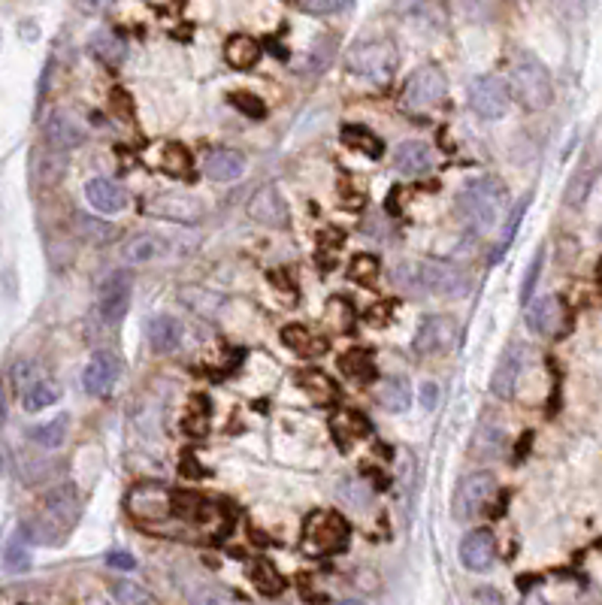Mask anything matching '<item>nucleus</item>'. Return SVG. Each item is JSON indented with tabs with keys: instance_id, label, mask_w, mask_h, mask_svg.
<instances>
[{
	"instance_id": "nucleus-33",
	"label": "nucleus",
	"mask_w": 602,
	"mask_h": 605,
	"mask_svg": "<svg viewBox=\"0 0 602 605\" xmlns=\"http://www.w3.org/2000/svg\"><path fill=\"white\" fill-rule=\"evenodd\" d=\"M297 385L318 403H333L336 400V381L321 370H303L297 373Z\"/></svg>"
},
{
	"instance_id": "nucleus-10",
	"label": "nucleus",
	"mask_w": 602,
	"mask_h": 605,
	"mask_svg": "<svg viewBox=\"0 0 602 605\" xmlns=\"http://www.w3.org/2000/svg\"><path fill=\"white\" fill-rule=\"evenodd\" d=\"M457 342V321L448 318V315H430V318L421 321L415 334V351L421 358H439V354H448Z\"/></svg>"
},
{
	"instance_id": "nucleus-52",
	"label": "nucleus",
	"mask_w": 602,
	"mask_h": 605,
	"mask_svg": "<svg viewBox=\"0 0 602 605\" xmlns=\"http://www.w3.org/2000/svg\"><path fill=\"white\" fill-rule=\"evenodd\" d=\"M185 460H188V463H194V457L185 454ZM182 472H185V475H191V478H194V475H203V469H200V467H182Z\"/></svg>"
},
{
	"instance_id": "nucleus-26",
	"label": "nucleus",
	"mask_w": 602,
	"mask_h": 605,
	"mask_svg": "<svg viewBox=\"0 0 602 605\" xmlns=\"http://www.w3.org/2000/svg\"><path fill=\"white\" fill-rule=\"evenodd\" d=\"M340 366L348 379L361 381V385L376 379V358H372L370 349H348L340 358Z\"/></svg>"
},
{
	"instance_id": "nucleus-43",
	"label": "nucleus",
	"mask_w": 602,
	"mask_h": 605,
	"mask_svg": "<svg viewBox=\"0 0 602 605\" xmlns=\"http://www.w3.org/2000/svg\"><path fill=\"white\" fill-rule=\"evenodd\" d=\"M542 261H545V252H536V257L530 261V270H527L524 276V285H520V302H530L533 300V291H536V282H539V272H542Z\"/></svg>"
},
{
	"instance_id": "nucleus-13",
	"label": "nucleus",
	"mask_w": 602,
	"mask_h": 605,
	"mask_svg": "<svg viewBox=\"0 0 602 605\" xmlns=\"http://www.w3.org/2000/svg\"><path fill=\"white\" fill-rule=\"evenodd\" d=\"M145 212L155 218H167V221H197L203 216V203L191 194H182V191H164V194H155L145 200Z\"/></svg>"
},
{
	"instance_id": "nucleus-34",
	"label": "nucleus",
	"mask_w": 602,
	"mask_h": 605,
	"mask_svg": "<svg viewBox=\"0 0 602 605\" xmlns=\"http://www.w3.org/2000/svg\"><path fill=\"white\" fill-rule=\"evenodd\" d=\"M91 51L94 55L100 58V61H106V64H121L124 61V55H128V46H124V40L115 31H98L91 36Z\"/></svg>"
},
{
	"instance_id": "nucleus-45",
	"label": "nucleus",
	"mask_w": 602,
	"mask_h": 605,
	"mask_svg": "<svg viewBox=\"0 0 602 605\" xmlns=\"http://www.w3.org/2000/svg\"><path fill=\"white\" fill-rule=\"evenodd\" d=\"M524 212H527V197H524V200H520V203L515 206V212H512V218H509V224H505V231H503V240H499V246H496V255H494V257H499V255L505 252V248H509L512 236L518 233V224H520V218H524Z\"/></svg>"
},
{
	"instance_id": "nucleus-54",
	"label": "nucleus",
	"mask_w": 602,
	"mask_h": 605,
	"mask_svg": "<svg viewBox=\"0 0 602 605\" xmlns=\"http://www.w3.org/2000/svg\"><path fill=\"white\" fill-rule=\"evenodd\" d=\"M412 4H418V0H412Z\"/></svg>"
},
{
	"instance_id": "nucleus-12",
	"label": "nucleus",
	"mask_w": 602,
	"mask_h": 605,
	"mask_svg": "<svg viewBox=\"0 0 602 605\" xmlns=\"http://www.w3.org/2000/svg\"><path fill=\"white\" fill-rule=\"evenodd\" d=\"M130 306V276L124 270L109 272L100 285V297H98V312L106 324H119L128 315Z\"/></svg>"
},
{
	"instance_id": "nucleus-2",
	"label": "nucleus",
	"mask_w": 602,
	"mask_h": 605,
	"mask_svg": "<svg viewBox=\"0 0 602 605\" xmlns=\"http://www.w3.org/2000/svg\"><path fill=\"white\" fill-rule=\"evenodd\" d=\"M79 521V493L73 484L49 491L40 503V518L31 523L36 542H61L64 533Z\"/></svg>"
},
{
	"instance_id": "nucleus-30",
	"label": "nucleus",
	"mask_w": 602,
	"mask_h": 605,
	"mask_svg": "<svg viewBox=\"0 0 602 605\" xmlns=\"http://www.w3.org/2000/svg\"><path fill=\"white\" fill-rule=\"evenodd\" d=\"M282 339H285V345H288L291 351L303 354V358H315V354H324L327 351L324 339H315L309 330L303 327V324H291V327H285L282 330Z\"/></svg>"
},
{
	"instance_id": "nucleus-8",
	"label": "nucleus",
	"mask_w": 602,
	"mask_h": 605,
	"mask_svg": "<svg viewBox=\"0 0 602 605\" xmlns=\"http://www.w3.org/2000/svg\"><path fill=\"white\" fill-rule=\"evenodd\" d=\"M415 282L424 287L427 294H436V297H466L469 282L466 276L457 267L445 261H424L412 270Z\"/></svg>"
},
{
	"instance_id": "nucleus-23",
	"label": "nucleus",
	"mask_w": 602,
	"mask_h": 605,
	"mask_svg": "<svg viewBox=\"0 0 602 605\" xmlns=\"http://www.w3.org/2000/svg\"><path fill=\"white\" fill-rule=\"evenodd\" d=\"M330 430H333V439L336 445L342 448V452H348L351 445H355L357 439H366V433H370V424H366V418L361 412H340L333 420H330Z\"/></svg>"
},
{
	"instance_id": "nucleus-46",
	"label": "nucleus",
	"mask_w": 602,
	"mask_h": 605,
	"mask_svg": "<svg viewBox=\"0 0 602 605\" xmlns=\"http://www.w3.org/2000/svg\"><path fill=\"white\" fill-rule=\"evenodd\" d=\"M115 4L119 0H76L79 12H85V16H106Z\"/></svg>"
},
{
	"instance_id": "nucleus-42",
	"label": "nucleus",
	"mask_w": 602,
	"mask_h": 605,
	"mask_svg": "<svg viewBox=\"0 0 602 605\" xmlns=\"http://www.w3.org/2000/svg\"><path fill=\"white\" fill-rule=\"evenodd\" d=\"M348 276L355 279V282H372V279L379 276V261L372 255H357L355 261H351V267H348Z\"/></svg>"
},
{
	"instance_id": "nucleus-7",
	"label": "nucleus",
	"mask_w": 602,
	"mask_h": 605,
	"mask_svg": "<svg viewBox=\"0 0 602 605\" xmlns=\"http://www.w3.org/2000/svg\"><path fill=\"white\" fill-rule=\"evenodd\" d=\"M448 94V79L442 67L436 64H427V67L415 70L412 79H409L406 91H403V106L409 113H427L436 103H442Z\"/></svg>"
},
{
	"instance_id": "nucleus-44",
	"label": "nucleus",
	"mask_w": 602,
	"mask_h": 605,
	"mask_svg": "<svg viewBox=\"0 0 602 605\" xmlns=\"http://www.w3.org/2000/svg\"><path fill=\"white\" fill-rule=\"evenodd\" d=\"M231 103L239 109V113H246V115H252V118H263V113H267V109H263V103L254 98V94H246V91H233L231 94Z\"/></svg>"
},
{
	"instance_id": "nucleus-9",
	"label": "nucleus",
	"mask_w": 602,
	"mask_h": 605,
	"mask_svg": "<svg viewBox=\"0 0 602 605\" xmlns=\"http://www.w3.org/2000/svg\"><path fill=\"white\" fill-rule=\"evenodd\" d=\"M469 106L479 118H503L512 106V91L496 76H475L469 85Z\"/></svg>"
},
{
	"instance_id": "nucleus-18",
	"label": "nucleus",
	"mask_w": 602,
	"mask_h": 605,
	"mask_svg": "<svg viewBox=\"0 0 602 605\" xmlns=\"http://www.w3.org/2000/svg\"><path fill=\"white\" fill-rule=\"evenodd\" d=\"M248 216L258 221V224L285 227L288 224V206H285L282 194H278L273 185H263L254 191L252 203H248Z\"/></svg>"
},
{
	"instance_id": "nucleus-5",
	"label": "nucleus",
	"mask_w": 602,
	"mask_h": 605,
	"mask_svg": "<svg viewBox=\"0 0 602 605\" xmlns=\"http://www.w3.org/2000/svg\"><path fill=\"white\" fill-rule=\"evenodd\" d=\"M345 64H348V70L355 73V76L366 79V82L387 85L396 70V49L391 40L357 43V46H351V51L345 55Z\"/></svg>"
},
{
	"instance_id": "nucleus-20",
	"label": "nucleus",
	"mask_w": 602,
	"mask_h": 605,
	"mask_svg": "<svg viewBox=\"0 0 602 605\" xmlns=\"http://www.w3.org/2000/svg\"><path fill=\"white\" fill-rule=\"evenodd\" d=\"M85 197H88V203H91V209L100 212V216H115V212H121L124 206H128V194H124L113 179H104V176L88 182Z\"/></svg>"
},
{
	"instance_id": "nucleus-50",
	"label": "nucleus",
	"mask_w": 602,
	"mask_h": 605,
	"mask_svg": "<svg viewBox=\"0 0 602 605\" xmlns=\"http://www.w3.org/2000/svg\"><path fill=\"white\" fill-rule=\"evenodd\" d=\"M381 315H391V306H387V302H385V306L372 309V312H370V324H376V327H379V324H385L387 318H381Z\"/></svg>"
},
{
	"instance_id": "nucleus-47",
	"label": "nucleus",
	"mask_w": 602,
	"mask_h": 605,
	"mask_svg": "<svg viewBox=\"0 0 602 605\" xmlns=\"http://www.w3.org/2000/svg\"><path fill=\"white\" fill-rule=\"evenodd\" d=\"M106 566H109V570L130 572V570H137V560H134V554H128V551H109Z\"/></svg>"
},
{
	"instance_id": "nucleus-35",
	"label": "nucleus",
	"mask_w": 602,
	"mask_h": 605,
	"mask_svg": "<svg viewBox=\"0 0 602 605\" xmlns=\"http://www.w3.org/2000/svg\"><path fill=\"white\" fill-rule=\"evenodd\" d=\"M67 430H70V415H55L52 420H46V424L34 427L31 439L40 448H61L64 439H67Z\"/></svg>"
},
{
	"instance_id": "nucleus-39",
	"label": "nucleus",
	"mask_w": 602,
	"mask_h": 605,
	"mask_svg": "<svg viewBox=\"0 0 602 605\" xmlns=\"http://www.w3.org/2000/svg\"><path fill=\"white\" fill-rule=\"evenodd\" d=\"M27 566H31V551H27V545H25V533H19L10 542V548H6L4 570L6 572H25Z\"/></svg>"
},
{
	"instance_id": "nucleus-6",
	"label": "nucleus",
	"mask_w": 602,
	"mask_h": 605,
	"mask_svg": "<svg viewBox=\"0 0 602 605\" xmlns=\"http://www.w3.org/2000/svg\"><path fill=\"white\" fill-rule=\"evenodd\" d=\"M124 508L137 523L155 527V523H164L176 512V497L164 484H137L124 497Z\"/></svg>"
},
{
	"instance_id": "nucleus-32",
	"label": "nucleus",
	"mask_w": 602,
	"mask_h": 605,
	"mask_svg": "<svg viewBox=\"0 0 602 605\" xmlns=\"http://www.w3.org/2000/svg\"><path fill=\"white\" fill-rule=\"evenodd\" d=\"M379 403L385 405L387 412H406L412 405V385H409L403 375H394L387 379L379 390Z\"/></svg>"
},
{
	"instance_id": "nucleus-15",
	"label": "nucleus",
	"mask_w": 602,
	"mask_h": 605,
	"mask_svg": "<svg viewBox=\"0 0 602 605\" xmlns=\"http://www.w3.org/2000/svg\"><path fill=\"white\" fill-rule=\"evenodd\" d=\"M43 130H46V143L58 152H70L85 143V124L73 113H67V109H55L46 118V128Z\"/></svg>"
},
{
	"instance_id": "nucleus-22",
	"label": "nucleus",
	"mask_w": 602,
	"mask_h": 605,
	"mask_svg": "<svg viewBox=\"0 0 602 605\" xmlns=\"http://www.w3.org/2000/svg\"><path fill=\"white\" fill-rule=\"evenodd\" d=\"M391 161L400 173L418 176V173H427V169L433 167V152H430L427 143H421V139H406V143H400L394 149Z\"/></svg>"
},
{
	"instance_id": "nucleus-25",
	"label": "nucleus",
	"mask_w": 602,
	"mask_h": 605,
	"mask_svg": "<svg viewBox=\"0 0 602 605\" xmlns=\"http://www.w3.org/2000/svg\"><path fill=\"white\" fill-rule=\"evenodd\" d=\"M224 61L233 70H248L261 61V46L258 40H252L248 34H233L224 46Z\"/></svg>"
},
{
	"instance_id": "nucleus-1",
	"label": "nucleus",
	"mask_w": 602,
	"mask_h": 605,
	"mask_svg": "<svg viewBox=\"0 0 602 605\" xmlns=\"http://www.w3.org/2000/svg\"><path fill=\"white\" fill-rule=\"evenodd\" d=\"M509 88H512V98L524 109H530V113H542L554 100L551 73L530 51H520L515 61L509 64Z\"/></svg>"
},
{
	"instance_id": "nucleus-3",
	"label": "nucleus",
	"mask_w": 602,
	"mask_h": 605,
	"mask_svg": "<svg viewBox=\"0 0 602 605\" xmlns=\"http://www.w3.org/2000/svg\"><path fill=\"white\" fill-rule=\"evenodd\" d=\"M503 206H505V188H503V182L494 179V176L469 179L457 194V209L464 212L479 231L496 227Z\"/></svg>"
},
{
	"instance_id": "nucleus-19",
	"label": "nucleus",
	"mask_w": 602,
	"mask_h": 605,
	"mask_svg": "<svg viewBox=\"0 0 602 605\" xmlns=\"http://www.w3.org/2000/svg\"><path fill=\"white\" fill-rule=\"evenodd\" d=\"M527 327L533 330L536 336H551L557 334V327H560V318H563V306L560 300L554 297V294H545V297L539 300H530L527 302Z\"/></svg>"
},
{
	"instance_id": "nucleus-24",
	"label": "nucleus",
	"mask_w": 602,
	"mask_h": 605,
	"mask_svg": "<svg viewBox=\"0 0 602 605\" xmlns=\"http://www.w3.org/2000/svg\"><path fill=\"white\" fill-rule=\"evenodd\" d=\"M145 339H149L152 351L167 354V351H173L176 345H179L182 324L176 318H170V315H158V318H152L149 324H145Z\"/></svg>"
},
{
	"instance_id": "nucleus-51",
	"label": "nucleus",
	"mask_w": 602,
	"mask_h": 605,
	"mask_svg": "<svg viewBox=\"0 0 602 605\" xmlns=\"http://www.w3.org/2000/svg\"><path fill=\"white\" fill-rule=\"evenodd\" d=\"M475 602H503V596H499L496 590H479V593H475Z\"/></svg>"
},
{
	"instance_id": "nucleus-53",
	"label": "nucleus",
	"mask_w": 602,
	"mask_h": 605,
	"mask_svg": "<svg viewBox=\"0 0 602 605\" xmlns=\"http://www.w3.org/2000/svg\"><path fill=\"white\" fill-rule=\"evenodd\" d=\"M6 420V400H4V388H0V424Z\"/></svg>"
},
{
	"instance_id": "nucleus-11",
	"label": "nucleus",
	"mask_w": 602,
	"mask_h": 605,
	"mask_svg": "<svg viewBox=\"0 0 602 605\" xmlns=\"http://www.w3.org/2000/svg\"><path fill=\"white\" fill-rule=\"evenodd\" d=\"M496 497V478L490 472H473L460 482L454 493V515L457 518H475L490 499Z\"/></svg>"
},
{
	"instance_id": "nucleus-37",
	"label": "nucleus",
	"mask_w": 602,
	"mask_h": 605,
	"mask_svg": "<svg viewBox=\"0 0 602 605\" xmlns=\"http://www.w3.org/2000/svg\"><path fill=\"white\" fill-rule=\"evenodd\" d=\"M76 233L82 236L85 242H91V246H106V242L115 236V227L100 218H91V216H76Z\"/></svg>"
},
{
	"instance_id": "nucleus-16",
	"label": "nucleus",
	"mask_w": 602,
	"mask_h": 605,
	"mask_svg": "<svg viewBox=\"0 0 602 605\" xmlns=\"http://www.w3.org/2000/svg\"><path fill=\"white\" fill-rule=\"evenodd\" d=\"M524 345H509L499 358L494 375H490V394L499 397V400H509L515 394L520 373H524Z\"/></svg>"
},
{
	"instance_id": "nucleus-31",
	"label": "nucleus",
	"mask_w": 602,
	"mask_h": 605,
	"mask_svg": "<svg viewBox=\"0 0 602 605\" xmlns=\"http://www.w3.org/2000/svg\"><path fill=\"white\" fill-rule=\"evenodd\" d=\"M248 578H252V585L261 590L263 596H276L285 590V578L278 575V570L270 560H252V566H248Z\"/></svg>"
},
{
	"instance_id": "nucleus-28",
	"label": "nucleus",
	"mask_w": 602,
	"mask_h": 605,
	"mask_svg": "<svg viewBox=\"0 0 602 605\" xmlns=\"http://www.w3.org/2000/svg\"><path fill=\"white\" fill-rule=\"evenodd\" d=\"M158 252H160V240L155 233H137L134 240L124 242L121 257H124V263H130V267H139V263L155 261Z\"/></svg>"
},
{
	"instance_id": "nucleus-27",
	"label": "nucleus",
	"mask_w": 602,
	"mask_h": 605,
	"mask_svg": "<svg viewBox=\"0 0 602 605\" xmlns=\"http://www.w3.org/2000/svg\"><path fill=\"white\" fill-rule=\"evenodd\" d=\"M340 139L348 145V149L364 152V154H370V158H381V154H385L381 139L372 134L370 128H364V124H345V128L340 130Z\"/></svg>"
},
{
	"instance_id": "nucleus-4",
	"label": "nucleus",
	"mask_w": 602,
	"mask_h": 605,
	"mask_svg": "<svg viewBox=\"0 0 602 605\" xmlns=\"http://www.w3.org/2000/svg\"><path fill=\"white\" fill-rule=\"evenodd\" d=\"M348 536H351L348 521L340 512L321 508V512H312L303 523V551L309 557H333L345 551Z\"/></svg>"
},
{
	"instance_id": "nucleus-29",
	"label": "nucleus",
	"mask_w": 602,
	"mask_h": 605,
	"mask_svg": "<svg viewBox=\"0 0 602 605\" xmlns=\"http://www.w3.org/2000/svg\"><path fill=\"white\" fill-rule=\"evenodd\" d=\"M58 400H61V385L52 379L31 381V385L25 388V397H21V403H25L27 412H43V409H49V405H55Z\"/></svg>"
},
{
	"instance_id": "nucleus-14",
	"label": "nucleus",
	"mask_w": 602,
	"mask_h": 605,
	"mask_svg": "<svg viewBox=\"0 0 602 605\" xmlns=\"http://www.w3.org/2000/svg\"><path fill=\"white\" fill-rule=\"evenodd\" d=\"M119 375H121V358H119V354H113V351H98V354L91 358V364L85 366L82 385H85L88 394L104 397V394H109V390L115 388Z\"/></svg>"
},
{
	"instance_id": "nucleus-48",
	"label": "nucleus",
	"mask_w": 602,
	"mask_h": 605,
	"mask_svg": "<svg viewBox=\"0 0 602 605\" xmlns=\"http://www.w3.org/2000/svg\"><path fill=\"white\" fill-rule=\"evenodd\" d=\"M197 602H237L242 596L231 593V590H212V593H194Z\"/></svg>"
},
{
	"instance_id": "nucleus-38",
	"label": "nucleus",
	"mask_w": 602,
	"mask_h": 605,
	"mask_svg": "<svg viewBox=\"0 0 602 605\" xmlns=\"http://www.w3.org/2000/svg\"><path fill=\"white\" fill-rule=\"evenodd\" d=\"M333 49H336L333 36H321V40L306 51V61L297 64V70L300 73H321L330 64V58H333Z\"/></svg>"
},
{
	"instance_id": "nucleus-17",
	"label": "nucleus",
	"mask_w": 602,
	"mask_h": 605,
	"mask_svg": "<svg viewBox=\"0 0 602 605\" xmlns=\"http://www.w3.org/2000/svg\"><path fill=\"white\" fill-rule=\"evenodd\" d=\"M496 560V538L490 530H473L460 542V563L469 572H488Z\"/></svg>"
},
{
	"instance_id": "nucleus-21",
	"label": "nucleus",
	"mask_w": 602,
	"mask_h": 605,
	"mask_svg": "<svg viewBox=\"0 0 602 605\" xmlns=\"http://www.w3.org/2000/svg\"><path fill=\"white\" fill-rule=\"evenodd\" d=\"M246 169V158L237 149H212L203 161V173L212 182H237Z\"/></svg>"
},
{
	"instance_id": "nucleus-36",
	"label": "nucleus",
	"mask_w": 602,
	"mask_h": 605,
	"mask_svg": "<svg viewBox=\"0 0 602 605\" xmlns=\"http://www.w3.org/2000/svg\"><path fill=\"white\" fill-rule=\"evenodd\" d=\"M160 169L167 176H176V179H185L191 173V152L182 143H167L160 152Z\"/></svg>"
},
{
	"instance_id": "nucleus-40",
	"label": "nucleus",
	"mask_w": 602,
	"mask_h": 605,
	"mask_svg": "<svg viewBox=\"0 0 602 605\" xmlns=\"http://www.w3.org/2000/svg\"><path fill=\"white\" fill-rule=\"evenodd\" d=\"M113 600L115 602H124V605H149V602H158L155 596L149 593V590H143L134 581H119V585H113Z\"/></svg>"
},
{
	"instance_id": "nucleus-41",
	"label": "nucleus",
	"mask_w": 602,
	"mask_h": 605,
	"mask_svg": "<svg viewBox=\"0 0 602 605\" xmlns=\"http://www.w3.org/2000/svg\"><path fill=\"white\" fill-rule=\"evenodd\" d=\"M293 10L309 12V16H330V12H340L351 0H288Z\"/></svg>"
},
{
	"instance_id": "nucleus-49",
	"label": "nucleus",
	"mask_w": 602,
	"mask_h": 605,
	"mask_svg": "<svg viewBox=\"0 0 602 605\" xmlns=\"http://www.w3.org/2000/svg\"><path fill=\"white\" fill-rule=\"evenodd\" d=\"M436 394H439L436 385H424L421 388V403L427 405V409H433V405H436Z\"/></svg>"
}]
</instances>
